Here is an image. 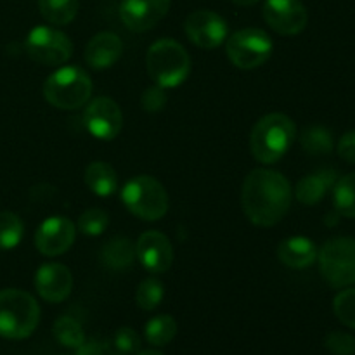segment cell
I'll list each match as a JSON object with an SVG mask.
<instances>
[{
    "instance_id": "cell-9",
    "label": "cell",
    "mask_w": 355,
    "mask_h": 355,
    "mask_svg": "<svg viewBox=\"0 0 355 355\" xmlns=\"http://www.w3.org/2000/svg\"><path fill=\"white\" fill-rule=\"evenodd\" d=\"M28 55L44 66H61L71 58L73 44L62 31L51 26H37L26 37Z\"/></svg>"
},
{
    "instance_id": "cell-26",
    "label": "cell",
    "mask_w": 355,
    "mask_h": 355,
    "mask_svg": "<svg viewBox=\"0 0 355 355\" xmlns=\"http://www.w3.org/2000/svg\"><path fill=\"white\" fill-rule=\"evenodd\" d=\"M302 148L305 149V153L314 156H322L329 155L333 151V135L328 128L319 127V125H314V127H309L302 132Z\"/></svg>"
},
{
    "instance_id": "cell-34",
    "label": "cell",
    "mask_w": 355,
    "mask_h": 355,
    "mask_svg": "<svg viewBox=\"0 0 355 355\" xmlns=\"http://www.w3.org/2000/svg\"><path fill=\"white\" fill-rule=\"evenodd\" d=\"M76 355H120L113 349L111 342H101V340H89L83 342L82 347L76 349Z\"/></svg>"
},
{
    "instance_id": "cell-4",
    "label": "cell",
    "mask_w": 355,
    "mask_h": 355,
    "mask_svg": "<svg viewBox=\"0 0 355 355\" xmlns=\"http://www.w3.org/2000/svg\"><path fill=\"white\" fill-rule=\"evenodd\" d=\"M40 322V307L23 290L0 291V336L7 340L28 338Z\"/></svg>"
},
{
    "instance_id": "cell-12",
    "label": "cell",
    "mask_w": 355,
    "mask_h": 355,
    "mask_svg": "<svg viewBox=\"0 0 355 355\" xmlns=\"http://www.w3.org/2000/svg\"><path fill=\"white\" fill-rule=\"evenodd\" d=\"M263 19L279 35H298L305 30L309 21L307 9L300 0H266Z\"/></svg>"
},
{
    "instance_id": "cell-32",
    "label": "cell",
    "mask_w": 355,
    "mask_h": 355,
    "mask_svg": "<svg viewBox=\"0 0 355 355\" xmlns=\"http://www.w3.org/2000/svg\"><path fill=\"white\" fill-rule=\"evenodd\" d=\"M324 347L333 355H354L355 354V338L349 333L331 331L324 340Z\"/></svg>"
},
{
    "instance_id": "cell-6",
    "label": "cell",
    "mask_w": 355,
    "mask_h": 355,
    "mask_svg": "<svg viewBox=\"0 0 355 355\" xmlns=\"http://www.w3.org/2000/svg\"><path fill=\"white\" fill-rule=\"evenodd\" d=\"M121 201L130 214L155 222L168 211V194L163 184L151 175L132 177L121 187Z\"/></svg>"
},
{
    "instance_id": "cell-24",
    "label": "cell",
    "mask_w": 355,
    "mask_h": 355,
    "mask_svg": "<svg viewBox=\"0 0 355 355\" xmlns=\"http://www.w3.org/2000/svg\"><path fill=\"white\" fill-rule=\"evenodd\" d=\"M177 321L168 314H159L149 319L144 328V336L148 343L155 347H165L175 338Z\"/></svg>"
},
{
    "instance_id": "cell-36",
    "label": "cell",
    "mask_w": 355,
    "mask_h": 355,
    "mask_svg": "<svg viewBox=\"0 0 355 355\" xmlns=\"http://www.w3.org/2000/svg\"><path fill=\"white\" fill-rule=\"evenodd\" d=\"M231 2H234L236 6H255L260 0H231Z\"/></svg>"
},
{
    "instance_id": "cell-14",
    "label": "cell",
    "mask_w": 355,
    "mask_h": 355,
    "mask_svg": "<svg viewBox=\"0 0 355 355\" xmlns=\"http://www.w3.org/2000/svg\"><path fill=\"white\" fill-rule=\"evenodd\" d=\"M135 257L149 272H166L173 263L172 243L159 231L142 232L135 243Z\"/></svg>"
},
{
    "instance_id": "cell-22",
    "label": "cell",
    "mask_w": 355,
    "mask_h": 355,
    "mask_svg": "<svg viewBox=\"0 0 355 355\" xmlns=\"http://www.w3.org/2000/svg\"><path fill=\"white\" fill-rule=\"evenodd\" d=\"M78 0H38V9L45 21L55 26L69 24L78 14Z\"/></svg>"
},
{
    "instance_id": "cell-31",
    "label": "cell",
    "mask_w": 355,
    "mask_h": 355,
    "mask_svg": "<svg viewBox=\"0 0 355 355\" xmlns=\"http://www.w3.org/2000/svg\"><path fill=\"white\" fill-rule=\"evenodd\" d=\"M111 345L120 355H135L141 350V336L132 328H120L114 333Z\"/></svg>"
},
{
    "instance_id": "cell-28",
    "label": "cell",
    "mask_w": 355,
    "mask_h": 355,
    "mask_svg": "<svg viewBox=\"0 0 355 355\" xmlns=\"http://www.w3.org/2000/svg\"><path fill=\"white\" fill-rule=\"evenodd\" d=\"M163 297H165V288H163L162 281H158L156 277H148L139 284L137 291H135V304L142 311H155L162 304Z\"/></svg>"
},
{
    "instance_id": "cell-35",
    "label": "cell",
    "mask_w": 355,
    "mask_h": 355,
    "mask_svg": "<svg viewBox=\"0 0 355 355\" xmlns=\"http://www.w3.org/2000/svg\"><path fill=\"white\" fill-rule=\"evenodd\" d=\"M336 149H338L340 158L345 159L350 165H355V130L345 132V134L340 137Z\"/></svg>"
},
{
    "instance_id": "cell-8",
    "label": "cell",
    "mask_w": 355,
    "mask_h": 355,
    "mask_svg": "<svg viewBox=\"0 0 355 355\" xmlns=\"http://www.w3.org/2000/svg\"><path fill=\"white\" fill-rule=\"evenodd\" d=\"M272 38L260 28H245L227 37L225 52L236 68L257 69L269 61L272 54Z\"/></svg>"
},
{
    "instance_id": "cell-29",
    "label": "cell",
    "mask_w": 355,
    "mask_h": 355,
    "mask_svg": "<svg viewBox=\"0 0 355 355\" xmlns=\"http://www.w3.org/2000/svg\"><path fill=\"white\" fill-rule=\"evenodd\" d=\"M110 225V215L101 208H89L78 218V231L83 236H101Z\"/></svg>"
},
{
    "instance_id": "cell-37",
    "label": "cell",
    "mask_w": 355,
    "mask_h": 355,
    "mask_svg": "<svg viewBox=\"0 0 355 355\" xmlns=\"http://www.w3.org/2000/svg\"><path fill=\"white\" fill-rule=\"evenodd\" d=\"M135 355H163L158 350H142V352H137Z\"/></svg>"
},
{
    "instance_id": "cell-33",
    "label": "cell",
    "mask_w": 355,
    "mask_h": 355,
    "mask_svg": "<svg viewBox=\"0 0 355 355\" xmlns=\"http://www.w3.org/2000/svg\"><path fill=\"white\" fill-rule=\"evenodd\" d=\"M141 104L144 107V111H148V113H158V111H162L166 106L165 89L159 85L146 89L141 97Z\"/></svg>"
},
{
    "instance_id": "cell-16",
    "label": "cell",
    "mask_w": 355,
    "mask_h": 355,
    "mask_svg": "<svg viewBox=\"0 0 355 355\" xmlns=\"http://www.w3.org/2000/svg\"><path fill=\"white\" fill-rule=\"evenodd\" d=\"M35 290L49 304H61L73 290L71 270L62 263H44L35 272Z\"/></svg>"
},
{
    "instance_id": "cell-23",
    "label": "cell",
    "mask_w": 355,
    "mask_h": 355,
    "mask_svg": "<svg viewBox=\"0 0 355 355\" xmlns=\"http://www.w3.org/2000/svg\"><path fill=\"white\" fill-rule=\"evenodd\" d=\"M333 207L340 217L355 218V172L340 177L335 182Z\"/></svg>"
},
{
    "instance_id": "cell-5",
    "label": "cell",
    "mask_w": 355,
    "mask_h": 355,
    "mask_svg": "<svg viewBox=\"0 0 355 355\" xmlns=\"http://www.w3.org/2000/svg\"><path fill=\"white\" fill-rule=\"evenodd\" d=\"M44 96L47 103L58 110H78L85 106L92 96V80L85 69L64 66L47 76Z\"/></svg>"
},
{
    "instance_id": "cell-18",
    "label": "cell",
    "mask_w": 355,
    "mask_h": 355,
    "mask_svg": "<svg viewBox=\"0 0 355 355\" xmlns=\"http://www.w3.org/2000/svg\"><path fill=\"white\" fill-rule=\"evenodd\" d=\"M277 259L291 269H305L318 260V246L304 236H295L279 243Z\"/></svg>"
},
{
    "instance_id": "cell-11",
    "label": "cell",
    "mask_w": 355,
    "mask_h": 355,
    "mask_svg": "<svg viewBox=\"0 0 355 355\" xmlns=\"http://www.w3.org/2000/svg\"><path fill=\"white\" fill-rule=\"evenodd\" d=\"M187 38L200 49H217L229 37V28L220 14L208 9L191 12L184 23Z\"/></svg>"
},
{
    "instance_id": "cell-20",
    "label": "cell",
    "mask_w": 355,
    "mask_h": 355,
    "mask_svg": "<svg viewBox=\"0 0 355 355\" xmlns=\"http://www.w3.org/2000/svg\"><path fill=\"white\" fill-rule=\"evenodd\" d=\"M101 260L113 270H123L135 260V245L125 236H114L101 250Z\"/></svg>"
},
{
    "instance_id": "cell-10",
    "label": "cell",
    "mask_w": 355,
    "mask_h": 355,
    "mask_svg": "<svg viewBox=\"0 0 355 355\" xmlns=\"http://www.w3.org/2000/svg\"><path fill=\"white\" fill-rule=\"evenodd\" d=\"M83 125L99 141H113L123 127V113L110 97H97L83 111Z\"/></svg>"
},
{
    "instance_id": "cell-27",
    "label": "cell",
    "mask_w": 355,
    "mask_h": 355,
    "mask_svg": "<svg viewBox=\"0 0 355 355\" xmlns=\"http://www.w3.org/2000/svg\"><path fill=\"white\" fill-rule=\"evenodd\" d=\"M24 224L12 211H0V250H12L21 243Z\"/></svg>"
},
{
    "instance_id": "cell-21",
    "label": "cell",
    "mask_w": 355,
    "mask_h": 355,
    "mask_svg": "<svg viewBox=\"0 0 355 355\" xmlns=\"http://www.w3.org/2000/svg\"><path fill=\"white\" fill-rule=\"evenodd\" d=\"M85 184L96 196L107 198L118 189V175L110 163L94 162L85 170Z\"/></svg>"
},
{
    "instance_id": "cell-15",
    "label": "cell",
    "mask_w": 355,
    "mask_h": 355,
    "mask_svg": "<svg viewBox=\"0 0 355 355\" xmlns=\"http://www.w3.org/2000/svg\"><path fill=\"white\" fill-rule=\"evenodd\" d=\"M172 0H121L120 17L135 33L155 28L170 10Z\"/></svg>"
},
{
    "instance_id": "cell-1",
    "label": "cell",
    "mask_w": 355,
    "mask_h": 355,
    "mask_svg": "<svg viewBox=\"0 0 355 355\" xmlns=\"http://www.w3.org/2000/svg\"><path fill=\"white\" fill-rule=\"evenodd\" d=\"M290 180L281 172L257 168L246 175L241 189V207L246 218L259 227L279 224L291 205Z\"/></svg>"
},
{
    "instance_id": "cell-30",
    "label": "cell",
    "mask_w": 355,
    "mask_h": 355,
    "mask_svg": "<svg viewBox=\"0 0 355 355\" xmlns=\"http://www.w3.org/2000/svg\"><path fill=\"white\" fill-rule=\"evenodd\" d=\"M333 311L340 322L355 329V288H347L336 295L333 300Z\"/></svg>"
},
{
    "instance_id": "cell-7",
    "label": "cell",
    "mask_w": 355,
    "mask_h": 355,
    "mask_svg": "<svg viewBox=\"0 0 355 355\" xmlns=\"http://www.w3.org/2000/svg\"><path fill=\"white\" fill-rule=\"evenodd\" d=\"M319 270L326 283L333 288H347L355 284V239L333 238L318 252Z\"/></svg>"
},
{
    "instance_id": "cell-17",
    "label": "cell",
    "mask_w": 355,
    "mask_h": 355,
    "mask_svg": "<svg viewBox=\"0 0 355 355\" xmlns=\"http://www.w3.org/2000/svg\"><path fill=\"white\" fill-rule=\"evenodd\" d=\"M123 54V42L113 31H101L90 38L85 47V61L92 69L111 68Z\"/></svg>"
},
{
    "instance_id": "cell-19",
    "label": "cell",
    "mask_w": 355,
    "mask_h": 355,
    "mask_svg": "<svg viewBox=\"0 0 355 355\" xmlns=\"http://www.w3.org/2000/svg\"><path fill=\"white\" fill-rule=\"evenodd\" d=\"M336 182L335 170H319V172L305 175L304 179L298 180L295 196L305 207H314L322 198L328 194L329 189H333Z\"/></svg>"
},
{
    "instance_id": "cell-3",
    "label": "cell",
    "mask_w": 355,
    "mask_h": 355,
    "mask_svg": "<svg viewBox=\"0 0 355 355\" xmlns=\"http://www.w3.org/2000/svg\"><path fill=\"white\" fill-rule=\"evenodd\" d=\"M146 68L156 85L173 89L182 85L191 73V58L186 49L172 38L156 40L146 54Z\"/></svg>"
},
{
    "instance_id": "cell-25",
    "label": "cell",
    "mask_w": 355,
    "mask_h": 355,
    "mask_svg": "<svg viewBox=\"0 0 355 355\" xmlns=\"http://www.w3.org/2000/svg\"><path fill=\"white\" fill-rule=\"evenodd\" d=\"M55 340L61 343L62 347H68V349H78L85 342V333H83L82 324H80L76 319H73L71 315H61L58 321L54 322V328H52Z\"/></svg>"
},
{
    "instance_id": "cell-13",
    "label": "cell",
    "mask_w": 355,
    "mask_h": 355,
    "mask_svg": "<svg viewBox=\"0 0 355 355\" xmlns=\"http://www.w3.org/2000/svg\"><path fill=\"white\" fill-rule=\"evenodd\" d=\"M76 238V227L69 218L55 215L38 225L35 232V246L45 257H58L68 252Z\"/></svg>"
},
{
    "instance_id": "cell-2",
    "label": "cell",
    "mask_w": 355,
    "mask_h": 355,
    "mask_svg": "<svg viewBox=\"0 0 355 355\" xmlns=\"http://www.w3.org/2000/svg\"><path fill=\"white\" fill-rule=\"evenodd\" d=\"M297 137V125L288 114L270 113L260 118L250 134V149L257 162L270 165L283 158Z\"/></svg>"
}]
</instances>
